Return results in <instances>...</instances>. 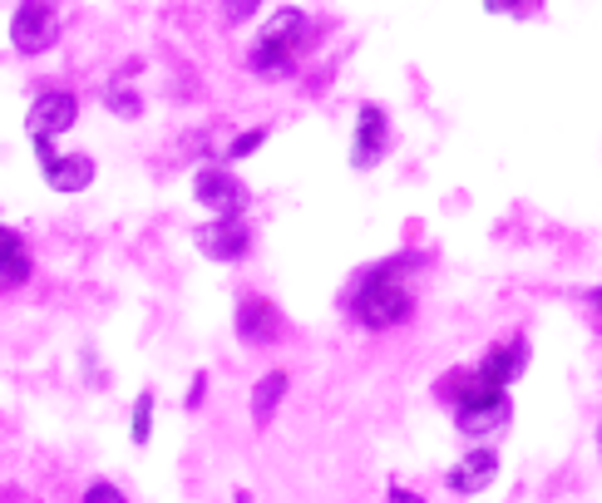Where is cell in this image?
<instances>
[{"label":"cell","instance_id":"cell-1","mask_svg":"<svg viewBox=\"0 0 602 503\" xmlns=\"http://www.w3.org/2000/svg\"><path fill=\"white\" fill-rule=\"evenodd\" d=\"M411 262H415V257H391V262L371 267L366 277L356 282V296H351V316H356V322L366 326V331H391V326H401L405 316L415 312Z\"/></svg>","mask_w":602,"mask_h":503},{"label":"cell","instance_id":"cell-2","mask_svg":"<svg viewBox=\"0 0 602 503\" xmlns=\"http://www.w3.org/2000/svg\"><path fill=\"white\" fill-rule=\"evenodd\" d=\"M306 40H312V16L287 6L263 26V36H257L247 65H253V75H263V79H292V70H297V50Z\"/></svg>","mask_w":602,"mask_h":503},{"label":"cell","instance_id":"cell-3","mask_svg":"<svg viewBox=\"0 0 602 503\" xmlns=\"http://www.w3.org/2000/svg\"><path fill=\"white\" fill-rule=\"evenodd\" d=\"M55 40H60V16L50 0H20L16 20H10V45L20 55H45Z\"/></svg>","mask_w":602,"mask_h":503},{"label":"cell","instance_id":"cell-4","mask_svg":"<svg viewBox=\"0 0 602 503\" xmlns=\"http://www.w3.org/2000/svg\"><path fill=\"white\" fill-rule=\"evenodd\" d=\"M509 420H514V400H509V391L454 405V425H460V434H470V440H490V434H499Z\"/></svg>","mask_w":602,"mask_h":503},{"label":"cell","instance_id":"cell-5","mask_svg":"<svg viewBox=\"0 0 602 503\" xmlns=\"http://www.w3.org/2000/svg\"><path fill=\"white\" fill-rule=\"evenodd\" d=\"M247 247H253V233L243 227L237 213H218L213 223L198 227V251L213 262H237V257H247Z\"/></svg>","mask_w":602,"mask_h":503},{"label":"cell","instance_id":"cell-6","mask_svg":"<svg viewBox=\"0 0 602 503\" xmlns=\"http://www.w3.org/2000/svg\"><path fill=\"white\" fill-rule=\"evenodd\" d=\"M193 198L208 213H243L253 193H247V183L237 174H227V168H203V174L193 178Z\"/></svg>","mask_w":602,"mask_h":503},{"label":"cell","instance_id":"cell-7","mask_svg":"<svg viewBox=\"0 0 602 503\" xmlns=\"http://www.w3.org/2000/svg\"><path fill=\"white\" fill-rule=\"evenodd\" d=\"M79 119V99L70 89H45V95L30 105V134L36 139H55V134H70Z\"/></svg>","mask_w":602,"mask_h":503},{"label":"cell","instance_id":"cell-8","mask_svg":"<svg viewBox=\"0 0 602 503\" xmlns=\"http://www.w3.org/2000/svg\"><path fill=\"white\" fill-rule=\"evenodd\" d=\"M385 144H391V129H385V114L376 105H366L356 114V139H351V164L356 168H376L385 158Z\"/></svg>","mask_w":602,"mask_h":503},{"label":"cell","instance_id":"cell-9","mask_svg":"<svg viewBox=\"0 0 602 503\" xmlns=\"http://www.w3.org/2000/svg\"><path fill=\"white\" fill-rule=\"evenodd\" d=\"M277 306L263 302V296H247L243 306H237V336L247 341V346H267V341H277Z\"/></svg>","mask_w":602,"mask_h":503},{"label":"cell","instance_id":"cell-10","mask_svg":"<svg viewBox=\"0 0 602 503\" xmlns=\"http://www.w3.org/2000/svg\"><path fill=\"white\" fill-rule=\"evenodd\" d=\"M494 474H499L494 450H474V454H464V460L450 469V489H454V494H480V489L494 484Z\"/></svg>","mask_w":602,"mask_h":503},{"label":"cell","instance_id":"cell-11","mask_svg":"<svg viewBox=\"0 0 602 503\" xmlns=\"http://www.w3.org/2000/svg\"><path fill=\"white\" fill-rule=\"evenodd\" d=\"M524 365H529V341L514 336V341H499L490 356L480 361V371L490 375V381H499V385H514L519 375H524Z\"/></svg>","mask_w":602,"mask_h":503},{"label":"cell","instance_id":"cell-12","mask_svg":"<svg viewBox=\"0 0 602 503\" xmlns=\"http://www.w3.org/2000/svg\"><path fill=\"white\" fill-rule=\"evenodd\" d=\"M45 183H50L55 193H85L89 183H95V158H85V154L60 158L55 154L50 164H45Z\"/></svg>","mask_w":602,"mask_h":503},{"label":"cell","instance_id":"cell-13","mask_svg":"<svg viewBox=\"0 0 602 503\" xmlns=\"http://www.w3.org/2000/svg\"><path fill=\"white\" fill-rule=\"evenodd\" d=\"M287 371H267L263 381H257V391H253V420H257V430H267L272 420H277V410H282V400H287Z\"/></svg>","mask_w":602,"mask_h":503},{"label":"cell","instance_id":"cell-14","mask_svg":"<svg viewBox=\"0 0 602 503\" xmlns=\"http://www.w3.org/2000/svg\"><path fill=\"white\" fill-rule=\"evenodd\" d=\"M6 247H10V267H6V287H20L30 277V251L20 243V233H6Z\"/></svg>","mask_w":602,"mask_h":503},{"label":"cell","instance_id":"cell-15","mask_svg":"<svg viewBox=\"0 0 602 503\" xmlns=\"http://www.w3.org/2000/svg\"><path fill=\"white\" fill-rule=\"evenodd\" d=\"M154 440V391H144L134 400V444H149Z\"/></svg>","mask_w":602,"mask_h":503},{"label":"cell","instance_id":"cell-16","mask_svg":"<svg viewBox=\"0 0 602 503\" xmlns=\"http://www.w3.org/2000/svg\"><path fill=\"white\" fill-rule=\"evenodd\" d=\"M263 144H267V129H247V134H237V139L223 148V154H227V158H253Z\"/></svg>","mask_w":602,"mask_h":503},{"label":"cell","instance_id":"cell-17","mask_svg":"<svg viewBox=\"0 0 602 503\" xmlns=\"http://www.w3.org/2000/svg\"><path fill=\"white\" fill-rule=\"evenodd\" d=\"M105 105H109L114 114H124V119H139V114H144V105L129 95V89H109V95H105Z\"/></svg>","mask_w":602,"mask_h":503},{"label":"cell","instance_id":"cell-18","mask_svg":"<svg viewBox=\"0 0 602 503\" xmlns=\"http://www.w3.org/2000/svg\"><path fill=\"white\" fill-rule=\"evenodd\" d=\"M85 503H124V489H114V484H89V489H85Z\"/></svg>","mask_w":602,"mask_h":503},{"label":"cell","instance_id":"cell-19","mask_svg":"<svg viewBox=\"0 0 602 503\" xmlns=\"http://www.w3.org/2000/svg\"><path fill=\"white\" fill-rule=\"evenodd\" d=\"M529 6H533V0H484V10H490V16H524Z\"/></svg>","mask_w":602,"mask_h":503},{"label":"cell","instance_id":"cell-20","mask_svg":"<svg viewBox=\"0 0 602 503\" xmlns=\"http://www.w3.org/2000/svg\"><path fill=\"white\" fill-rule=\"evenodd\" d=\"M257 6H263V0H223V16L227 20H247Z\"/></svg>","mask_w":602,"mask_h":503},{"label":"cell","instance_id":"cell-21","mask_svg":"<svg viewBox=\"0 0 602 503\" xmlns=\"http://www.w3.org/2000/svg\"><path fill=\"white\" fill-rule=\"evenodd\" d=\"M203 385H208V381L198 375V381H193V391H188V410H198V405H203Z\"/></svg>","mask_w":602,"mask_h":503},{"label":"cell","instance_id":"cell-22","mask_svg":"<svg viewBox=\"0 0 602 503\" xmlns=\"http://www.w3.org/2000/svg\"><path fill=\"white\" fill-rule=\"evenodd\" d=\"M593 306H598V316H602V287L593 292Z\"/></svg>","mask_w":602,"mask_h":503},{"label":"cell","instance_id":"cell-23","mask_svg":"<svg viewBox=\"0 0 602 503\" xmlns=\"http://www.w3.org/2000/svg\"><path fill=\"white\" fill-rule=\"evenodd\" d=\"M598 454H602V430H598Z\"/></svg>","mask_w":602,"mask_h":503}]
</instances>
